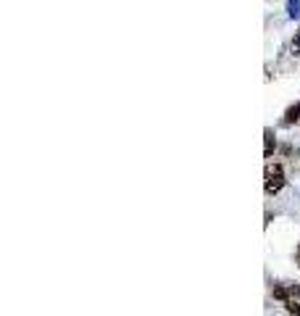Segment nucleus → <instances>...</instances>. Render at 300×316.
Masks as SVG:
<instances>
[{"mask_svg":"<svg viewBox=\"0 0 300 316\" xmlns=\"http://www.w3.org/2000/svg\"><path fill=\"white\" fill-rule=\"evenodd\" d=\"M274 145H276V142H274V135H271V129H266V158L271 156Z\"/></svg>","mask_w":300,"mask_h":316,"instance_id":"obj_4","label":"nucleus"},{"mask_svg":"<svg viewBox=\"0 0 300 316\" xmlns=\"http://www.w3.org/2000/svg\"><path fill=\"white\" fill-rule=\"evenodd\" d=\"M300 119V103H295L292 108H287V114H284V124H292V121Z\"/></svg>","mask_w":300,"mask_h":316,"instance_id":"obj_3","label":"nucleus"},{"mask_svg":"<svg viewBox=\"0 0 300 316\" xmlns=\"http://www.w3.org/2000/svg\"><path fill=\"white\" fill-rule=\"evenodd\" d=\"M263 187L268 195H274V192H279L284 187V169L279 166V164H268L266 166V182H263Z\"/></svg>","mask_w":300,"mask_h":316,"instance_id":"obj_1","label":"nucleus"},{"mask_svg":"<svg viewBox=\"0 0 300 316\" xmlns=\"http://www.w3.org/2000/svg\"><path fill=\"white\" fill-rule=\"evenodd\" d=\"M295 256H297V263H300V245H297V253H295Z\"/></svg>","mask_w":300,"mask_h":316,"instance_id":"obj_7","label":"nucleus"},{"mask_svg":"<svg viewBox=\"0 0 300 316\" xmlns=\"http://www.w3.org/2000/svg\"><path fill=\"white\" fill-rule=\"evenodd\" d=\"M289 48H292V53H295V56L300 53V32H295V40H292V45H289Z\"/></svg>","mask_w":300,"mask_h":316,"instance_id":"obj_6","label":"nucleus"},{"mask_svg":"<svg viewBox=\"0 0 300 316\" xmlns=\"http://www.w3.org/2000/svg\"><path fill=\"white\" fill-rule=\"evenodd\" d=\"M297 295H300V287H295V284H274V298L284 303H292Z\"/></svg>","mask_w":300,"mask_h":316,"instance_id":"obj_2","label":"nucleus"},{"mask_svg":"<svg viewBox=\"0 0 300 316\" xmlns=\"http://www.w3.org/2000/svg\"><path fill=\"white\" fill-rule=\"evenodd\" d=\"M287 311H289V313H295V316H300V303H297V300L287 303Z\"/></svg>","mask_w":300,"mask_h":316,"instance_id":"obj_5","label":"nucleus"}]
</instances>
